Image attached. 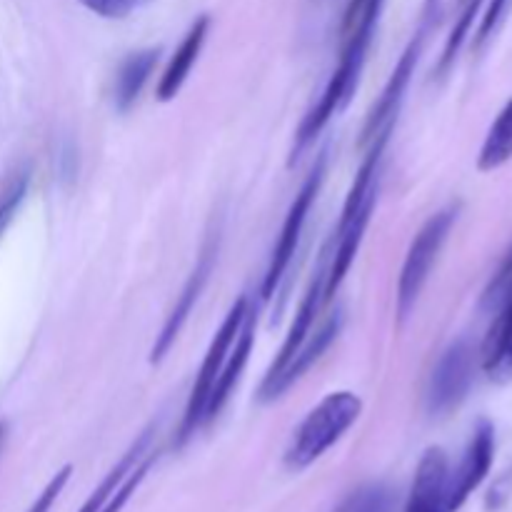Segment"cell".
<instances>
[{"label": "cell", "mask_w": 512, "mask_h": 512, "mask_svg": "<svg viewBox=\"0 0 512 512\" xmlns=\"http://www.w3.org/2000/svg\"><path fill=\"white\" fill-rule=\"evenodd\" d=\"M360 413H363V400L350 390H335L325 395L293 433V440L285 450V465L290 470L310 468L358 423Z\"/></svg>", "instance_id": "cell-1"}, {"label": "cell", "mask_w": 512, "mask_h": 512, "mask_svg": "<svg viewBox=\"0 0 512 512\" xmlns=\"http://www.w3.org/2000/svg\"><path fill=\"white\" fill-rule=\"evenodd\" d=\"M455 220H458V208L455 205L430 215L428 223L418 230V235L410 243L403 270H400L398 298H395L398 325H403L415 310V305H418L420 293H423L425 283H428L430 273H433L435 263H438V255L443 250L445 240H448L450 230H453Z\"/></svg>", "instance_id": "cell-2"}, {"label": "cell", "mask_w": 512, "mask_h": 512, "mask_svg": "<svg viewBox=\"0 0 512 512\" xmlns=\"http://www.w3.org/2000/svg\"><path fill=\"white\" fill-rule=\"evenodd\" d=\"M248 310H250V300L245 298V295H240V298L233 303V308L228 310V315H225V320H223V325L218 328V333H215L213 340H210L208 353H205L203 365H200V370H198V378H195L193 390H190L188 405H185V415H183V423H180V433H178L180 445H183L185 440L193 438V435L205 425V410H208L210 393H213L215 380H218L220 370H223L225 358H228L230 348H233L235 338H238L240 325H243Z\"/></svg>", "instance_id": "cell-3"}, {"label": "cell", "mask_w": 512, "mask_h": 512, "mask_svg": "<svg viewBox=\"0 0 512 512\" xmlns=\"http://www.w3.org/2000/svg\"><path fill=\"white\" fill-rule=\"evenodd\" d=\"M370 45H358V43H345L340 50L338 68L330 75L328 85H325L323 95L315 103V108L305 115V120L300 123L298 135H295V153L308 148L310 140L318 133H323L325 125L350 103V98L355 95L360 85V75H363L365 60H368Z\"/></svg>", "instance_id": "cell-4"}, {"label": "cell", "mask_w": 512, "mask_h": 512, "mask_svg": "<svg viewBox=\"0 0 512 512\" xmlns=\"http://www.w3.org/2000/svg\"><path fill=\"white\" fill-rule=\"evenodd\" d=\"M325 165H328V158H325V155H320L318 163L313 165L310 175L305 178L300 193L295 195V200L290 203L288 215H285V220H283V228H280L278 243H275L273 255H270V265H268V270H265L263 288H260L263 300L273 298L275 290H278V285H280V280H283V275L288 273L290 263H293V255H295V250H298L300 235H303V228H305V223H308L310 210H313L320 188H323Z\"/></svg>", "instance_id": "cell-5"}, {"label": "cell", "mask_w": 512, "mask_h": 512, "mask_svg": "<svg viewBox=\"0 0 512 512\" xmlns=\"http://www.w3.org/2000/svg\"><path fill=\"white\" fill-rule=\"evenodd\" d=\"M475 373V353L468 340H458L440 355L428 388V410L433 415H448L460 408L470 393Z\"/></svg>", "instance_id": "cell-6"}, {"label": "cell", "mask_w": 512, "mask_h": 512, "mask_svg": "<svg viewBox=\"0 0 512 512\" xmlns=\"http://www.w3.org/2000/svg\"><path fill=\"white\" fill-rule=\"evenodd\" d=\"M495 458V428L490 420H480L470 438L468 450L460 460L458 470L450 473V490H448V508L450 512H458L468 503L470 495L483 485L493 468Z\"/></svg>", "instance_id": "cell-7"}, {"label": "cell", "mask_w": 512, "mask_h": 512, "mask_svg": "<svg viewBox=\"0 0 512 512\" xmlns=\"http://www.w3.org/2000/svg\"><path fill=\"white\" fill-rule=\"evenodd\" d=\"M420 48H423V38L418 35V38H415L413 43L405 48L403 58H400L398 65H395V70H393V75H390L388 85H385L383 95H380V100L375 103L373 113H370L368 123H365L363 145H368L370 140H375L378 135L393 133V125H395V118H398L400 103H403L405 90H408L410 78H413V73H415V65H418Z\"/></svg>", "instance_id": "cell-8"}, {"label": "cell", "mask_w": 512, "mask_h": 512, "mask_svg": "<svg viewBox=\"0 0 512 512\" xmlns=\"http://www.w3.org/2000/svg\"><path fill=\"white\" fill-rule=\"evenodd\" d=\"M450 463L443 448H428L415 470L405 512H450Z\"/></svg>", "instance_id": "cell-9"}, {"label": "cell", "mask_w": 512, "mask_h": 512, "mask_svg": "<svg viewBox=\"0 0 512 512\" xmlns=\"http://www.w3.org/2000/svg\"><path fill=\"white\" fill-rule=\"evenodd\" d=\"M340 328H343V313L330 315L318 333H310L308 338H305V343L300 345V350L293 355V360L285 365L283 373L275 380H270V383L260 385V400H263V403H270V400H278L285 390L293 388V385L298 383L320 358H323L325 350H328L330 345H333V340L338 338Z\"/></svg>", "instance_id": "cell-10"}, {"label": "cell", "mask_w": 512, "mask_h": 512, "mask_svg": "<svg viewBox=\"0 0 512 512\" xmlns=\"http://www.w3.org/2000/svg\"><path fill=\"white\" fill-rule=\"evenodd\" d=\"M213 260H215V248L213 245H208V248L203 250V255H200L195 270L190 273V278H188V283H185L183 293H180L178 303H175V308L170 310L163 330H160V335L155 338L153 350H150V363H160V360L170 353V348H173L175 340H178L180 330H183L185 323H188L190 313H193L195 303H198L200 293H203L205 283H208L210 270H213Z\"/></svg>", "instance_id": "cell-11"}, {"label": "cell", "mask_w": 512, "mask_h": 512, "mask_svg": "<svg viewBox=\"0 0 512 512\" xmlns=\"http://www.w3.org/2000/svg\"><path fill=\"white\" fill-rule=\"evenodd\" d=\"M253 343H255V313L253 310H248L243 325H240L238 338H235L233 348H230L228 358H225L223 363V370H220L218 380H215L213 385V393H210V400H208V410H205V423H213V420L220 415V410L225 408V403L230 400L240 375H243L245 365H248L250 353H253Z\"/></svg>", "instance_id": "cell-12"}, {"label": "cell", "mask_w": 512, "mask_h": 512, "mask_svg": "<svg viewBox=\"0 0 512 512\" xmlns=\"http://www.w3.org/2000/svg\"><path fill=\"white\" fill-rule=\"evenodd\" d=\"M325 273H328V268H325V260H323V263L318 265V270H315V278L310 280L308 293H305L303 303H300L298 313H295L293 325H290V330H288V338H285V343H283V348H280L278 358H275L273 365H270V370H268V375H265L263 385L270 383V380H275L280 373H283L285 365L293 360V355L298 353L300 345L305 343V338H308L310 330H313L315 315H318V310L325 305V300H323Z\"/></svg>", "instance_id": "cell-13"}, {"label": "cell", "mask_w": 512, "mask_h": 512, "mask_svg": "<svg viewBox=\"0 0 512 512\" xmlns=\"http://www.w3.org/2000/svg\"><path fill=\"white\" fill-rule=\"evenodd\" d=\"M208 30H210V18L208 15H203V18H198L193 25H190L185 38L180 40L178 50L173 53L170 63L165 65L163 75H160L158 80V88H155V95H158L160 103H168V100H173L175 95L183 90L190 70H193V65L198 63V55L200 50H203L205 38H208Z\"/></svg>", "instance_id": "cell-14"}, {"label": "cell", "mask_w": 512, "mask_h": 512, "mask_svg": "<svg viewBox=\"0 0 512 512\" xmlns=\"http://www.w3.org/2000/svg\"><path fill=\"white\" fill-rule=\"evenodd\" d=\"M498 308L500 313L485 335L480 360L490 383L505 385L512 380V293Z\"/></svg>", "instance_id": "cell-15"}, {"label": "cell", "mask_w": 512, "mask_h": 512, "mask_svg": "<svg viewBox=\"0 0 512 512\" xmlns=\"http://www.w3.org/2000/svg\"><path fill=\"white\" fill-rule=\"evenodd\" d=\"M160 48H148L138 50V53H130L128 58L120 63L118 75H115V105L120 110H128L135 100L143 93L145 83L153 75L155 63H158Z\"/></svg>", "instance_id": "cell-16"}, {"label": "cell", "mask_w": 512, "mask_h": 512, "mask_svg": "<svg viewBox=\"0 0 512 512\" xmlns=\"http://www.w3.org/2000/svg\"><path fill=\"white\" fill-rule=\"evenodd\" d=\"M150 438H153V428H148L145 433H140V438L135 440L128 450H125L123 458H120L118 463L110 468V473L100 480L98 488L90 493V498L85 500L83 508H80L78 512H103L105 505H108L110 495H113L115 488L120 485V480H123L125 475L135 468V463H138L140 458H145V455L150 453Z\"/></svg>", "instance_id": "cell-17"}, {"label": "cell", "mask_w": 512, "mask_h": 512, "mask_svg": "<svg viewBox=\"0 0 512 512\" xmlns=\"http://www.w3.org/2000/svg\"><path fill=\"white\" fill-rule=\"evenodd\" d=\"M512 158V100H508L498 118L490 125L488 135L483 140V148L478 153V170L480 173H490L498 170Z\"/></svg>", "instance_id": "cell-18"}, {"label": "cell", "mask_w": 512, "mask_h": 512, "mask_svg": "<svg viewBox=\"0 0 512 512\" xmlns=\"http://www.w3.org/2000/svg\"><path fill=\"white\" fill-rule=\"evenodd\" d=\"M380 10H383V0H350L348 10H345L343 28H340L343 43H373Z\"/></svg>", "instance_id": "cell-19"}, {"label": "cell", "mask_w": 512, "mask_h": 512, "mask_svg": "<svg viewBox=\"0 0 512 512\" xmlns=\"http://www.w3.org/2000/svg\"><path fill=\"white\" fill-rule=\"evenodd\" d=\"M333 512H390V493L380 485L355 490Z\"/></svg>", "instance_id": "cell-20"}, {"label": "cell", "mask_w": 512, "mask_h": 512, "mask_svg": "<svg viewBox=\"0 0 512 512\" xmlns=\"http://www.w3.org/2000/svg\"><path fill=\"white\" fill-rule=\"evenodd\" d=\"M480 3H483V0H468V3H465L463 15H460V20L455 23V28H453V33H450L448 43H445L443 58H440V70L448 68V65L455 60V55H458L460 45L465 43V38H468V33H470V25H473L475 15H478Z\"/></svg>", "instance_id": "cell-21"}, {"label": "cell", "mask_w": 512, "mask_h": 512, "mask_svg": "<svg viewBox=\"0 0 512 512\" xmlns=\"http://www.w3.org/2000/svg\"><path fill=\"white\" fill-rule=\"evenodd\" d=\"M510 293H512V250L505 255L503 265H500V270L495 273L493 283H490L488 290H485L483 305L485 308H498Z\"/></svg>", "instance_id": "cell-22"}, {"label": "cell", "mask_w": 512, "mask_h": 512, "mask_svg": "<svg viewBox=\"0 0 512 512\" xmlns=\"http://www.w3.org/2000/svg\"><path fill=\"white\" fill-rule=\"evenodd\" d=\"M70 475H73V465H65V468H60L58 473L53 475V480H50L48 485L43 488V493L35 498V503L30 505L28 512H50V508L55 505V500L60 498V493H63V488L68 485Z\"/></svg>", "instance_id": "cell-23"}, {"label": "cell", "mask_w": 512, "mask_h": 512, "mask_svg": "<svg viewBox=\"0 0 512 512\" xmlns=\"http://www.w3.org/2000/svg\"><path fill=\"white\" fill-rule=\"evenodd\" d=\"M25 193H28V178H18L13 183V188L5 193V198L0 200V238H3V233L8 230V225L13 223L15 213H18V208L23 205L25 200Z\"/></svg>", "instance_id": "cell-24"}, {"label": "cell", "mask_w": 512, "mask_h": 512, "mask_svg": "<svg viewBox=\"0 0 512 512\" xmlns=\"http://www.w3.org/2000/svg\"><path fill=\"white\" fill-rule=\"evenodd\" d=\"M80 5L90 10V13L100 15L108 20H120L135 8V0H78Z\"/></svg>", "instance_id": "cell-25"}, {"label": "cell", "mask_w": 512, "mask_h": 512, "mask_svg": "<svg viewBox=\"0 0 512 512\" xmlns=\"http://www.w3.org/2000/svg\"><path fill=\"white\" fill-rule=\"evenodd\" d=\"M510 493H512V468H510V473H505L503 478L495 483V488L490 490L488 508L495 510V508H500V505H505V500H508Z\"/></svg>", "instance_id": "cell-26"}]
</instances>
